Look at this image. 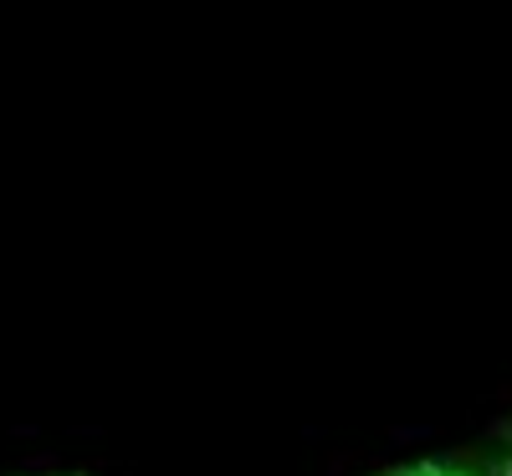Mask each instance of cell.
<instances>
[{
  "mask_svg": "<svg viewBox=\"0 0 512 476\" xmlns=\"http://www.w3.org/2000/svg\"><path fill=\"white\" fill-rule=\"evenodd\" d=\"M379 476H512V451H461V456H415L384 466Z\"/></svg>",
  "mask_w": 512,
  "mask_h": 476,
  "instance_id": "6da1fadb",
  "label": "cell"
}]
</instances>
